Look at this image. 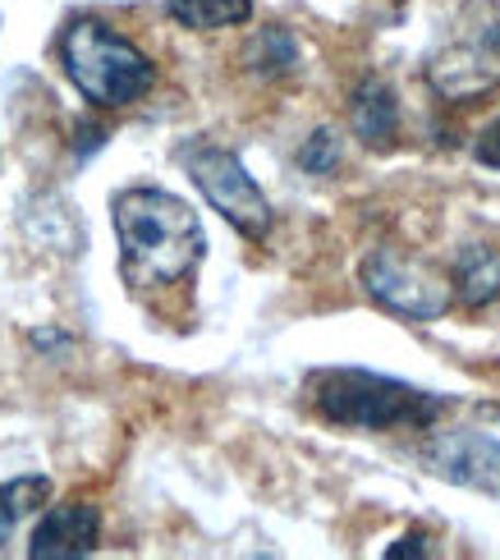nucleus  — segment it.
I'll return each mask as SVG.
<instances>
[{
  "label": "nucleus",
  "mask_w": 500,
  "mask_h": 560,
  "mask_svg": "<svg viewBox=\"0 0 500 560\" xmlns=\"http://www.w3.org/2000/svg\"><path fill=\"white\" fill-rule=\"evenodd\" d=\"M111 217H115V235H120V271L133 290L175 285L207 253L198 212L165 189L115 194Z\"/></svg>",
  "instance_id": "obj_1"
},
{
  "label": "nucleus",
  "mask_w": 500,
  "mask_h": 560,
  "mask_svg": "<svg viewBox=\"0 0 500 560\" xmlns=\"http://www.w3.org/2000/svg\"><path fill=\"white\" fill-rule=\"evenodd\" d=\"M313 405L340 428L386 432V428H427L445 409V400L409 382L381 377L368 368H326L313 377Z\"/></svg>",
  "instance_id": "obj_2"
},
{
  "label": "nucleus",
  "mask_w": 500,
  "mask_h": 560,
  "mask_svg": "<svg viewBox=\"0 0 500 560\" xmlns=\"http://www.w3.org/2000/svg\"><path fill=\"white\" fill-rule=\"evenodd\" d=\"M65 74L97 106H129L142 92H152L156 69L138 46L120 33H111L97 19H74L60 37Z\"/></svg>",
  "instance_id": "obj_3"
},
{
  "label": "nucleus",
  "mask_w": 500,
  "mask_h": 560,
  "mask_svg": "<svg viewBox=\"0 0 500 560\" xmlns=\"http://www.w3.org/2000/svg\"><path fill=\"white\" fill-rule=\"evenodd\" d=\"M179 156H184V166H188V179L202 189V198L217 207V212L234 230H240L244 240L261 244V240L271 235V202H267V194L257 189V179L244 171L240 156L225 152V148H207V143L184 148Z\"/></svg>",
  "instance_id": "obj_4"
},
{
  "label": "nucleus",
  "mask_w": 500,
  "mask_h": 560,
  "mask_svg": "<svg viewBox=\"0 0 500 560\" xmlns=\"http://www.w3.org/2000/svg\"><path fill=\"white\" fill-rule=\"evenodd\" d=\"M363 290L395 317L409 322H437L455 303V285H445V276L437 267H427L418 258H404L395 248H376L363 258Z\"/></svg>",
  "instance_id": "obj_5"
},
{
  "label": "nucleus",
  "mask_w": 500,
  "mask_h": 560,
  "mask_svg": "<svg viewBox=\"0 0 500 560\" xmlns=\"http://www.w3.org/2000/svg\"><path fill=\"white\" fill-rule=\"evenodd\" d=\"M427 83L445 102H478L500 88V28H482L441 46L427 60Z\"/></svg>",
  "instance_id": "obj_6"
},
{
  "label": "nucleus",
  "mask_w": 500,
  "mask_h": 560,
  "mask_svg": "<svg viewBox=\"0 0 500 560\" xmlns=\"http://www.w3.org/2000/svg\"><path fill=\"white\" fill-rule=\"evenodd\" d=\"M422 459L445 482L473 487V492H500V441L487 432H437L427 441Z\"/></svg>",
  "instance_id": "obj_7"
},
{
  "label": "nucleus",
  "mask_w": 500,
  "mask_h": 560,
  "mask_svg": "<svg viewBox=\"0 0 500 560\" xmlns=\"http://www.w3.org/2000/svg\"><path fill=\"white\" fill-rule=\"evenodd\" d=\"M102 538V515L97 505L88 501H60L42 515V524L33 528V560H79L92 556Z\"/></svg>",
  "instance_id": "obj_8"
},
{
  "label": "nucleus",
  "mask_w": 500,
  "mask_h": 560,
  "mask_svg": "<svg viewBox=\"0 0 500 560\" xmlns=\"http://www.w3.org/2000/svg\"><path fill=\"white\" fill-rule=\"evenodd\" d=\"M349 125L368 148H391L395 133H399L395 92L381 79H363L359 88H353V97H349Z\"/></svg>",
  "instance_id": "obj_9"
},
{
  "label": "nucleus",
  "mask_w": 500,
  "mask_h": 560,
  "mask_svg": "<svg viewBox=\"0 0 500 560\" xmlns=\"http://www.w3.org/2000/svg\"><path fill=\"white\" fill-rule=\"evenodd\" d=\"M455 299L464 308H487L500 299V248L496 244H464L455 258Z\"/></svg>",
  "instance_id": "obj_10"
},
{
  "label": "nucleus",
  "mask_w": 500,
  "mask_h": 560,
  "mask_svg": "<svg viewBox=\"0 0 500 560\" xmlns=\"http://www.w3.org/2000/svg\"><path fill=\"white\" fill-rule=\"evenodd\" d=\"M175 23L194 33H217V28H234V23L253 19V0H165Z\"/></svg>",
  "instance_id": "obj_11"
},
{
  "label": "nucleus",
  "mask_w": 500,
  "mask_h": 560,
  "mask_svg": "<svg viewBox=\"0 0 500 560\" xmlns=\"http://www.w3.org/2000/svg\"><path fill=\"white\" fill-rule=\"evenodd\" d=\"M248 69L261 79H280V74H290V69L299 65V42L284 33V28H261L253 42H248V51H244Z\"/></svg>",
  "instance_id": "obj_12"
},
{
  "label": "nucleus",
  "mask_w": 500,
  "mask_h": 560,
  "mask_svg": "<svg viewBox=\"0 0 500 560\" xmlns=\"http://www.w3.org/2000/svg\"><path fill=\"white\" fill-rule=\"evenodd\" d=\"M46 492H51V482L46 478H14L0 487V547L10 542V533L23 515H33V510H42Z\"/></svg>",
  "instance_id": "obj_13"
},
{
  "label": "nucleus",
  "mask_w": 500,
  "mask_h": 560,
  "mask_svg": "<svg viewBox=\"0 0 500 560\" xmlns=\"http://www.w3.org/2000/svg\"><path fill=\"white\" fill-rule=\"evenodd\" d=\"M299 166L307 171V175H330L340 166V138H336V129H317L307 143L299 148Z\"/></svg>",
  "instance_id": "obj_14"
},
{
  "label": "nucleus",
  "mask_w": 500,
  "mask_h": 560,
  "mask_svg": "<svg viewBox=\"0 0 500 560\" xmlns=\"http://www.w3.org/2000/svg\"><path fill=\"white\" fill-rule=\"evenodd\" d=\"M473 152H478V161H482V166L500 171V120H491V125L478 133V148H473Z\"/></svg>",
  "instance_id": "obj_15"
},
{
  "label": "nucleus",
  "mask_w": 500,
  "mask_h": 560,
  "mask_svg": "<svg viewBox=\"0 0 500 560\" xmlns=\"http://www.w3.org/2000/svg\"><path fill=\"white\" fill-rule=\"evenodd\" d=\"M102 143H106V129L102 125H79V133H74V152L79 156H92Z\"/></svg>",
  "instance_id": "obj_16"
},
{
  "label": "nucleus",
  "mask_w": 500,
  "mask_h": 560,
  "mask_svg": "<svg viewBox=\"0 0 500 560\" xmlns=\"http://www.w3.org/2000/svg\"><path fill=\"white\" fill-rule=\"evenodd\" d=\"M404 556H427V538H422V533H409V538H399L386 551V560H404Z\"/></svg>",
  "instance_id": "obj_17"
}]
</instances>
